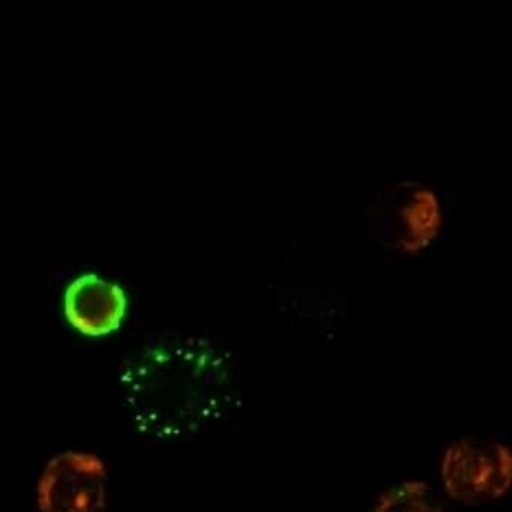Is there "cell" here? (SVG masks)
I'll use <instances>...</instances> for the list:
<instances>
[{"mask_svg": "<svg viewBox=\"0 0 512 512\" xmlns=\"http://www.w3.org/2000/svg\"><path fill=\"white\" fill-rule=\"evenodd\" d=\"M124 398L139 431L154 438L187 436L225 414L229 361L205 339H157L128 363Z\"/></svg>", "mask_w": 512, "mask_h": 512, "instance_id": "6da1fadb", "label": "cell"}, {"mask_svg": "<svg viewBox=\"0 0 512 512\" xmlns=\"http://www.w3.org/2000/svg\"><path fill=\"white\" fill-rule=\"evenodd\" d=\"M442 205L438 194L422 183H396L376 198L372 229L387 249L418 253L440 236Z\"/></svg>", "mask_w": 512, "mask_h": 512, "instance_id": "7a4b0ae2", "label": "cell"}, {"mask_svg": "<svg viewBox=\"0 0 512 512\" xmlns=\"http://www.w3.org/2000/svg\"><path fill=\"white\" fill-rule=\"evenodd\" d=\"M442 471L453 495L497 497L512 484V453L497 442H460L447 453Z\"/></svg>", "mask_w": 512, "mask_h": 512, "instance_id": "3957f363", "label": "cell"}, {"mask_svg": "<svg viewBox=\"0 0 512 512\" xmlns=\"http://www.w3.org/2000/svg\"><path fill=\"white\" fill-rule=\"evenodd\" d=\"M64 315L84 335H108L126 317V295L106 277L80 275L66 286Z\"/></svg>", "mask_w": 512, "mask_h": 512, "instance_id": "277c9868", "label": "cell"}, {"mask_svg": "<svg viewBox=\"0 0 512 512\" xmlns=\"http://www.w3.org/2000/svg\"><path fill=\"white\" fill-rule=\"evenodd\" d=\"M97 495V475L77 460L60 462L47 480V497L53 510L84 512L93 506Z\"/></svg>", "mask_w": 512, "mask_h": 512, "instance_id": "5b68a950", "label": "cell"}]
</instances>
